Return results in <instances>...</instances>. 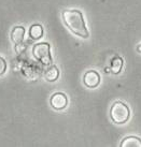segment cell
I'll list each match as a JSON object with an SVG mask.
<instances>
[{
	"label": "cell",
	"instance_id": "cell-5",
	"mask_svg": "<svg viewBox=\"0 0 141 147\" xmlns=\"http://www.w3.org/2000/svg\"><path fill=\"white\" fill-rule=\"evenodd\" d=\"M50 103L54 110H64L68 104L67 96L62 92H56L51 97Z\"/></svg>",
	"mask_w": 141,
	"mask_h": 147
},
{
	"label": "cell",
	"instance_id": "cell-9",
	"mask_svg": "<svg viewBox=\"0 0 141 147\" xmlns=\"http://www.w3.org/2000/svg\"><path fill=\"white\" fill-rule=\"evenodd\" d=\"M58 76H59V70L57 69L56 65H51L44 74V78L47 82H55L58 78Z\"/></svg>",
	"mask_w": 141,
	"mask_h": 147
},
{
	"label": "cell",
	"instance_id": "cell-6",
	"mask_svg": "<svg viewBox=\"0 0 141 147\" xmlns=\"http://www.w3.org/2000/svg\"><path fill=\"white\" fill-rule=\"evenodd\" d=\"M25 36V28L23 26H16L11 31V40L14 42V44H20L24 40Z\"/></svg>",
	"mask_w": 141,
	"mask_h": 147
},
{
	"label": "cell",
	"instance_id": "cell-8",
	"mask_svg": "<svg viewBox=\"0 0 141 147\" xmlns=\"http://www.w3.org/2000/svg\"><path fill=\"white\" fill-rule=\"evenodd\" d=\"M29 36L33 40H39L43 36V27L39 24L33 25L29 29Z\"/></svg>",
	"mask_w": 141,
	"mask_h": 147
},
{
	"label": "cell",
	"instance_id": "cell-11",
	"mask_svg": "<svg viewBox=\"0 0 141 147\" xmlns=\"http://www.w3.org/2000/svg\"><path fill=\"white\" fill-rule=\"evenodd\" d=\"M5 70H7V62L0 56V75H2L5 72Z\"/></svg>",
	"mask_w": 141,
	"mask_h": 147
},
{
	"label": "cell",
	"instance_id": "cell-3",
	"mask_svg": "<svg viewBox=\"0 0 141 147\" xmlns=\"http://www.w3.org/2000/svg\"><path fill=\"white\" fill-rule=\"evenodd\" d=\"M33 55L37 60L45 65H50L53 61L51 56V46L46 42H41L33 45Z\"/></svg>",
	"mask_w": 141,
	"mask_h": 147
},
{
	"label": "cell",
	"instance_id": "cell-2",
	"mask_svg": "<svg viewBox=\"0 0 141 147\" xmlns=\"http://www.w3.org/2000/svg\"><path fill=\"white\" fill-rule=\"evenodd\" d=\"M110 116H111L113 123H117V125H122L128 120L129 116H130V111H129L128 106L124 102L116 101L113 103L111 109H110Z\"/></svg>",
	"mask_w": 141,
	"mask_h": 147
},
{
	"label": "cell",
	"instance_id": "cell-10",
	"mask_svg": "<svg viewBox=\"0 0 141 147\" xmlns=\"http://www.w3.org/2000/svg\"><path fill=\"white\" fill-rule=\"evenodd\" d=\"M123 68V59L120 56H115L111 60V65H110V70L113 74H119L121 70Z\"/></svg>",
	"mask_w": 141,
	"mask_h": 147
},
{
	"label": "cell",
	"instance_id": "cell-12",
	"mask_svg": "<svg viewBox=\"0 0 141 147\" xmlns=\"http://www.w3.org/2000/svg\"><path fill=\"white\" fill-rule=\"evenodd\" d=\"M137 51H138V52H140V53H141V44H139V45H138Z\"/></svg>",
	"mask_w": 141,
	"mask_h": 147
},
{
	"label": "cell",
	"instance_id": "cell-7",
	"mask_svg": "<svg viewBox=\"0 0 141 147\" xmlns=\"http://www.w3.org/2000/svg\"><path fill=\"white\" fill-rule=\"evenodd\" d=\"M122 147H141V139L137 138V136H127L125 138L122 143H121Z\"/></svg>",
	"mask_w": 141,
	"mask_h": 147
},
{
	"label": "cell",
	"instance_id": "cell-1",
	"mask_svg": "<svg viewBox=\"0 0 141 147\" xmlns=\"http://www.w3.org/2000/svg\"><path fill=\"white\" fill-rule=\"evenodd\" d=\"M62 20L66 26L72 32L81 38H88V30L85 26L82 12L79 10L62 11Z\"/></svg>",
	"mask_w": 141,
	"mask_h": 147
},
{
	"label": "cell",
	"instance_id": "cell-4",
	"mask_svg": "<svg viewBox=\"0 0 141 147\" xmlns=\"http://www.w3.org/2000/svg\"><path fill=\"white\" fill-rule=\"evenodd\" d=\"M83 82L88 88H96L100 84V75L95 70H88L83 76Z\"/></svg>",
	"mask_w": 141,
	"mask_h": 147
}]
</instances>
